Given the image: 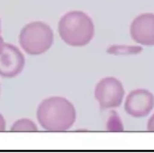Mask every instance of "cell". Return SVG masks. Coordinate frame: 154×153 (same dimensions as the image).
I'll return each instance as SVG.
<instances>
[{
	"label": "cell",
	"mask_w": 154,
	"mask_h": 153,
	"mask_svg": "<svg viewBox=\"0 0 154 153\" xmlns=\"http://www.w3.org/2000/svg\"><path fill=\"white\" fill-rule=\"evenodd\" d=\"M143 51L142 46L137 45H111L107 49V53L114 56H129L136 55Z\"/></svg>",
	"instance_id": "obj_8"
},
{
	"label": "cell",
	"mask_w": 154,
	"mask_h": 153,
	"mask_svg": "<svg viewBox=\"0 0 154 153\" xmlns=\"http://www.w3.org/2000/svg\"><path fill=\"white\" fill-rule=\"evenodd\" d=\"M153 107L154 96L146 89L132 90L125 101L126 112L133 118H145L150 115Z\"/></svg>",
	"instance_id": "obj_6"
},
{
	"label": "cell",
	"mask_w": 154,
	"mask_h": 153,
	"mask_svg": "<svg viewBox=\"0 0 154 153\" xmlns=\"http://www.w3.org/2000/svg\"><path fill=\"white\" fill-rule=\"evenodd\" d=\"M38 130L35 123L29 118H21L14 123L11 128L13 132H36Z\"/></svg>",
	"instance_id": "obj_9"
},
{
	"label": "cell",
	"mask_w": 154,
	"mask_h": 153,
	"mask_svg": "<svg viewBox=\"0 0 154 153\" xmlns=\"http://www.w3.org/2000/svg\"><path fill=\"white\" fill-rule=\"evenodd\" d=\"M130 35L133 41L145 46H154V14H142L131 23Z\"/></svg>",
	"instance_id": "obj_7"
},
{
	"label": "cell",
	"mask_w": 154,
	"mask_h": 153,
	"mask_svg": "<svg viewBox=\"0 0 154 153\" xmlns=\"http://www.w3.org/2000/svg\"><path fill=\"white\" fill-rule=\"evenodd\" d=\"M59 35L66 44L75 47L87 45L94 36V24L87 14L71 11L60 19Z\"/></svg>",
	"instance_id": "obj_2"
},
{
	"label": "cell",
	"mask_w": 154,
	"mask_h": 153,
	"mask_svg": "<svg viewBox=\"0 0 154 153\" xmlns=\"http://www.w3.org/2000/svg\"><path fill=\"white\" fill-rule=\"evenodd\" d=\"M124 96L125 89L123 84L113 77L104 78L95 86L94 96L103 110L120 107Z\"/></svg>",
	"instance_id": "obj_4"
},
{
	"label": "cell",
	"mask_w": 154,
	"mask_h": 153,
	"mask_svg": "<svg viewBox=\"0 0 154 153\" xmlns=\"http://www.w3.org/2000/svg\"><path fill=\"white\" fill-rule=\"evenodd\" d=\"M19 43L29 55H42L51 48L54 43L53 29L43 22L29 23L20 32Z\"/></svg>",
	"instance_id": "obj_3"
},
{
	"label": "cell",
	"mask_w": 154,
	"mask_h": 153,
	"mask_svg": "<svg viewBox=\"0 0 154 153\" xmlns=\"http://www.w3.org/2000/svg\"><path fill=\"white\" fill-rule=\"evenodd\" d=\"M23 54L15 45L3 42L0 45V76L14 78L21 74L24 68Z\"/></svg>",
	"instance_id": "obj_5"
},
{
	"label": "cell",
	"mask_w": 154,
	"mask_h": 153,
	"mask_svg": "<svg viewBox=\"0 0 154 153\" xmlns=\"http://www.w3.org/2000/svg\"><path fill=\"white\" fill-rule=\"evenodd\" d=\"M3 42H4V41H3V39H2V37H1V32H0V45H1Z\"/></svg>",
	"instance_id": "obj_12"
},
{
	"label": "cell",
	"mask_w": 154,
	"mask_h": 153,
	"mask_svg": "<svg viewBox=\"0 0 154 153\" xmlns=\"http://www.w3.org/2000/svg\"><path fill=\"white\" fill-rule=\"evenodd\" d=\"M5 130V121L2 115L0 113V132H3Z\"/></svg>",
	"instance_id": "obj_11"
},
{
	"label": "cell",
	"mask_w": 154,
	"mask_h": 153,
	"mask_svg": "<svg viewBox=\"0 0 154 153\" xmlns=\"http://www.w3.org/2000/svg\"><path fill=\"white\" fill-rule=\"evenodd\" d=\"M147 130L150 132H154V115L149 118L148 125H147Z\"/></svg>",
	"instance_id": "obj_10"
},
{
	"label": "cell",
	"mask_w": 154,
	"mask_h": 153,
	"mask_svg": "<svg viewBox=\"0 0 154 153\" xmlns=\"http://www.w3.org/2000/svg\"><path fill=\"white\" fill-rule=\"evenodd\" d=\"M37 118L44 130L49 132H64L75 124L77 112L68 100L53 96L41 102L37 110Z\"/></svg>",
	"instance_id": "obj_1"
}]
</instances>
